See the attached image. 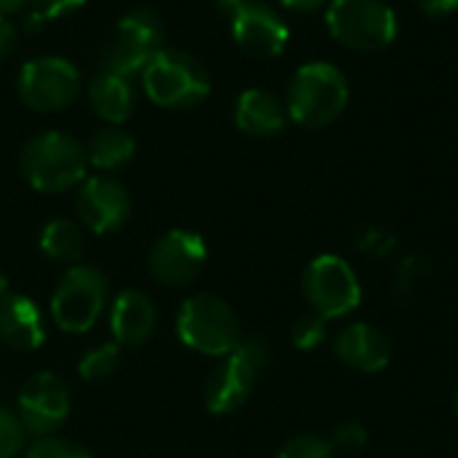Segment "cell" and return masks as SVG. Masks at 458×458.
I'll list each match as a JSON object with an SVG mask.
<instances>
[{
  "mask_svg": "<svg viewBox=\"0 0 458 458\" xmlns=\"http://www.w3.org/2000/svg\"><path fill=\"white\" fill-rule=\"evenodd\" d=\"M0 338L13 352H35L46 341V322L35 301L13 293L0 298Z\"/></svg>",
  "mask_w": 458,
  "mask_h": 458,
  "instance_id": "cell-15",
  "label": "cell"
},
{
  "mask_svg": "<svg viewBox=\"0 0 458 458\" xmlns=\"http://www.w3.org/2000/svg\"><path fill=\"white\" fill-rule=\"evenodd\" d=\"M271 365V349L263 338L250 335L236 344L233 352L223 357V362L204 381V405L215 416H228L239 411L258 381L266 376Z\"/></svg>",
  "mask_w": 458,
  "mask_h": 458,
  "instance_id": "cell-3",
  "label": "cell"
},
{
  "mask_svg": "<svg viewBox=\"0 0 458 458\" xmlns=\"http://www.w3.org/2000/svg\"><path fill=\"white\" fill-rule=\"evenodd\" d=\"M140 75L148 99L166 110H191L212 89L207 67L182 48H158Z\"/></svg>",
  "mask_w": 458,
  "mask_h": 458,
  "instance_id": "cell-1",
  "label": "cell"
},
{
  "mask_svg": "<svg viewBox=\"0 0 458 458\" xmlns=\"http://www.w3.org/2000/svg\"><path fill=\"white\" fill-rule=\"evenodd\" d=\"M24 458H91V454L70 440L59 437H38Z\"/></svg>",
  "mask_w": 458,
  "mask_h": 458,
  "instance_id": "cell-29",
  "label": "cell"
},
{
  "mask_svg": "<svg viewBox=\"0 0 458 458\" xmlns=\"http://www.w3.org/2000/svg\"><path fill=\"white\" fill-rule=\"evenodd\" d=\"M113 35L123 38L126 43H131L140 51L153 56L158 48H164L166 30H164V21H161V16L156 11H150V8H131L129 13L121 16V21H118Z\"/></svg>",
  "mask_w": 458,
  "mask_h": 458,
  "instance_id": "cell-20",
  "label": "cell"
},
{
  "mask_svg": "<svg viewBox=\"0 0 458 458\" xmlns=\"http://www.w3.org/2000/svg\"><path fill=\"white\" fill-rule=\"evenodd\" d=\"M349 105V81L333 62H309L287 89V115L306 129L330 126Z\"/></svg>",
  "mask_w": 458,
  "mask_h": 458,
  "instance_id": "cell-2",
  "label": "cell"
},
{
  "mask_svg": "<svg viewBox=\"0 0 458 458\" xmlns=\"http://www.w3.org/2000/svg\"><path fill=\"white\" fill-rule=\"evenodd\" d=\"M330 35L354 51H381L397 38V13L386 0H330L325 13Z\"/></svg>",
  "mask_w": 458,
  "mask_h": 458,
  "instance_id": "cell-5",
  "label": "cell"
},
{
  "mask_svg": "<svg viewBox=\"0 0 458 458\" xmlns=\"http://www.w3.org/2000/svg\"><path fill=\"white\" fill-rule=\"evenodd\" d=\"M454 413L458 416V392H456V397H454Z\"/></svg>",
  "mask_w": 458,
  "mask_h": 458,
  "instance_id": "cell-37",
  "label": "cell"
},
{
  "mask_svg": "<svg viewBox=\"0 0 458 458\" xmlns=\"http://www.w3.org/2000/svg\"><path fill=\"white\" fill-rule=\"evenodd\" d=\"M284 8H290V11H298V13H309V11H317V8H322V5H327L330 0H279Z\"/></svg>",
  "mask_w": 458,
  "mask_h": 458,
  "instance_id": "cell-33",
  "label": "cell"
},
{
  "mask_svg": "<svg viewBox=\"0 0 458 458\" xmlns=\"http://www.w3.org/2000/svg\"><path fill=\"white\" fill-rule=\"evenodd\" d=\"M110 330L121 346H142L156 330V306L140 290H123L110 311Z\"/></svg>",
  "mask_w": 458,
  "mask_h": 458,
  "instance_id": "cell-16",
  "label": "cell"
},
{
  "mask_svg": "<svg viewBox=\"0 0 458 458\" xmlns=\"http://www.w3.org/2000/svg\"><path fill=\"white\" fill-rule=\"evenodd\" d=\"M81 94V72L70 59L38 56L19 72V97L30 110L56 113L70 107Z\"/></svg>",
  "mask_w": 458,
  "mask_h": 458,
  "instance_id": "cell-9",
  "label": "cell"
},
{
  "mask_svg": "<svg viewBox=\"0 0 458 458\" xmlns=\"http://www.w3.org/2000/svg\"><path fill=\"white\" fill-rule=\"evenodd\" d=\"M30 16L24 21L27 30H38L43 21H51V19H59L64 13H72L78 11L81 5H86V0H30Z\"/></svg>",
  "mask_w": 458,
  "mask_h": 458,
  "instance_id": "cell-27",
  "label": "cell"
},
{
  "mask_svg": "<svg viewBox=\"0 0 458 458\" xmlns=\"http://www.w3.org/2000/svg\"><path fill=\"white\" fill-rule=\"evenodd\" d=\"M75 209L81 223L94 233H113L118 231L129 212L131 199L129 191L113 177H89L81 182L75 196Z\"/></svg>",
  "mask_w": 458,
  "mask_h": 458,
  "instance_id": "cell-13",
  "label": "cell"
},
{
  "mask_svg": "<svg viewBox=\"0 0 458 458\" xmlns=\"http://www.w3.org/2000/svg\"><path fill=\"white\" fill-rule=\"evenodd\" d=\"M217 5H220V11H225V13H236L239 8H244L247 3H252V0H215Z\"/></svg>",
  "mask_w": 458,
  "mask_h": 458,
  "instance_id": "cell-34",
  "label": "cell"
},
{
  "mask_svg": "<svg viewBox=\"0 0 458 458\" xmlns=\"http://www.w3.org/2000/svg\"><path fill=\"white\" fill-rule=\"evenodd\" d=\"M333 451L335 448L327 437L317 432H306V435L287 440L276 458H333Z\"/></svg>",
  "mask_w": 458,
  "mask_h": 458,
  "instance_id": "cell-25",
  "label": "cell"
},
{
  "mask_svg": "<svg viewBox=\"0 0 458 458\" xmlns=\"http://www.w3.org/2000/svg\"><path fill=\"white\" fill-rule=\"evenodd\" d=\"M27 429L19 419V413L0 405V458H16L24 448Z\"/></svg>",
  "mask_w": 458,
  "mask_h": 458,
  "instance_id": "cell-26",
  "label": "cell"
},
{
  "mask_svg": "<svg viewBox=\"0 0 458 458\" xmlns=\"http://www.w3.org/2000/svg\"><path fill=\"white\" fill-rule=\"evenodd\" d=\"M70 416V392L54 373H35L19 392V419L27 435L51 437Z\"/></svg>",
  "mask_w": 458,
  "mask_h": 458,
  "instance_id": "cell-10",
  "label": "cell"
},
{
  "mask_svg": "<svg viewBox=\"0 0 458 458\" xmlns=\"http://www.w3.org/2000/svg\"><path fill=\"white\" fill-rule=\"evenodd\" d=\"M335 357L360 373H381L392 362V341L386 333L368 322H352L333 338Z\"/></svg>",
  "mask_w": 458,
  "mask_h": 458,
  "instance_id": "cell-14",
  "label": "cell"
},
{
  "mask_svg": "<svg viewBox=\"0 0 458 458\" xmlns=\"http://www.w3.org/2000/svg\"><path fill=\"white\" fill-rule=\"evenodd\" d=\"M19 46V27L0 13V62H5Z\"/></svg>",
  "mask_w": 458,
  "mask_h": 458,
  "instance_id": "cell-31",
  "label": "cell"
},
{
  "mask_svg": "<svg viewBox=\"0 0 458 458\" xmlns=\"http://www.w3.org/2000/svg\"><path fill=\"white\" fill-rule=\"evenodd\" d=\"M416 3L432 19H443V16H451L454 11H458V0H416Z\"/></svg>",
  "mask_w": 458,
  "mask_h": 458,
  "instance_id": "cell-32",
  "label": "cell"
},
{
  "mask_svg": "<svg viewBox=\"0 0 458 458\" xmlns=\"http://www.w3.org/2000/svg\"><path fill=\"white\" fill-rule=\"evenodd\" d=\"M177 333L193 352L209 357H225L242 341V325L236 311L217 295H193L182 303L177 317Z\"/></svg>",
  "mask_w": 458,
  "mask_h": 458,
  "instance_id": "cell-6",
  "label": "cell"
},
{
  "mask_svg": "<svg viewBox=\"0 0 458 458\" xmlns=\"http://www.w3.org/2000/svg\"><path fill=\"white\" fill-rule=\"evenodd\" d=\"M107 293H110V284L99 268L72 266L56 282V290L51 295L54 322L64 333H72V335L91 330L107 306Z\"/></svg>",
  "mask_w": 458,
  "mask_h": 458,
  "instance_id": "cell-7",
  "label": "cell"
},
{
  "mask_svg": "<svg viewBox=\"0 0 458 458\" xmlns=\"http://www.w3.org/2000/svg\"><path fill=\"white\" fill-rule=\"evenodd\" d=\"M290 341H293V346L301 349V352H314V349H319V346L327 341V319L319 317L317 311L298 317L295 325H293V330H290Z\"/></svg>",
  "mask_w": 458,
  "mask_h": 458,
  "instance_id": "cell-24",
  "label": "cell"
},
{
  "mask_svg": "<svg viewBox=\"0 0 458 458\" xmlns=\"http://www.w3.org/2000/svg\"><path fill=\"white\" fill-rule=\"evenodd\" d=\"M21 174L40 193H62L86 177V148L64 131H40L21 148Z\"/></svg>",
  "mask_w": 458,
  "mask_h": 458,
  "instance_id": "cell-4",
  "label": "cell"
},
{
  "mask_svg": "<svg viewBox=\"0 0 458 458\" xmlns=\"http://www.w3.org/2000/svg\"><path fill=\"white\" fill-rule=\"evenodd\" d=\"M303 295L319 317L341 319L360 309L362 284L341 255H319L303 271Z\"/></svg>",
  "mask_w": 458,
  "mask_h": 458,
  "instance_id": "cell-8",
  "label": "cell"
},
{
  "mask_svg": "<svg viewBox=\"0 0 458 458\" xmlns=\"http://www.w3.org/2000/svg\"><path fill=\"white\" fill-rule=\"evenodd\" d=\"M429 260L424 255H408L403 258V263L397 266V274H394V284H392V295L400 301V303H411L413 295H416V287L429 276Z\"/></svg>",
  "mask_w": 458,
  "mask_h": 458,
  "instance_id": "cell-22",
  "label": "cell"
},
{
  "mask_svg": "<svg viewBox=\"0 0 458 458\" xmlns=\"http://www.w3.org/2000/svg\"><path fill=\"white\" fill-rule=\"evenodd\" d=\"M121 365V352L115 344H102L91 352H86L78 362V373L83 381H105L110 378Z\"/></svg>",
  "mask_w": 458,
  "mask_h": 458,
  "instance_id": "cell-23",
  "label": "cell"
},
{
  "mask_svg": "<svg viewBox=\"0 0 458 458\" xmlns=\"http://www.w3.org/2000/svg\"><path fill=\"white\" fill-rule=\"evenodd\" d=\"M207 263V244L193 231H169L164 233L148 258V268L153 279L164 287H185L191 284Z\"/></svg>",
  "mask_w": 458,
  "mask_h": 458,
  "instance_id": "cell-11",
  "label": "cell"
},
{
  "mask_svg": "<svg viewBox=\"0 0 458 458\" xmlns=\"http://www.w3.org/2000/svg\"><path fill=\"white\" fill-rule=\"evenodd\" d=\"M27 3H30V0H0V13H3V16L16 13V11H21Z\"/></svg>",
  "mask_w": 458,
  "mask_h": 458,
  "instance_id": "cell-35",
  "label": "cell"
},
{
  "mask_svg": "<svg viewBox=\"0 0 458 458\" xmlns=\"http://www.w3.org/2000/svg\"><path fill=\"white\" fill-rule=\"evenodd\" d=\"M40 250L56 263H78L83 255V231L78 223L56 217L40 231Z\"/></svg>",
  "mask_w": 458,
  "mask_h": 458,
  "instance_id": "cell-21",
  "label": "cell"
},
{
  "mask_svg": "<svg viewBox=\"0 0 458 458\" xmlns=\"http://www.w3.org/2000/svg\"><path fill=\"white\" fill-rule=\"evenodd\" d=\"M86 158L91 166H97L102 172L121 169L123 164H129L134 158V137L129 131H123L121 126H105L89 140Z\"/></svg>",
  "mask_w": 458,
  "mask_h": 458,
  "instance_id": "cell-19",
  "label": "cell"
},
{
  "mask_svg": "<svg viewBox=\"0 0 458 458\" xmlns=\"http://www.w3.org/2000/svg\"><path fill=\"white\" fill-rule=\"evenodd\" d=\"M333 448L346 451V454H357L368 445V429L360 421H344L335 435H333Z\"/></svg>",
  "mask_w": 458,
  "mask_h": 458,
  "instance_id": "cell-30",
  "label": "cell"
},
{
  "mask_svg": "<svg viewBox=\"0 0 458 458\" xmlns=\"http://www.w3.org/2000/svg\"><path fill=\"white\" fill-rule=\"evenodd\" d=\"M3 295H8V276L5 274H0V298Z\"/></svg>",
  "mask_w": 458,
  "mask_h": 458,
  "instance_id": "cell-36",
  "label": "cell"
},
{
  "mask_svg": "<svg viewBox=\"0 0 458 458\" xmlns=\"http://www.w3.org/2000/svg\"><path fill=\"white\" fill-rule=\"evenodd\" d=\"M357 247L362 255L368 258H386L397 250V236L389 228L381 225H370L357 236Z\"/></svg>",
  "mask_w": 458,
  "mask_h": 458,
  "instance_id": "cell-28",
  "label": "cell"
},
{
  "mask_svg": "<svg viewBox=\"0 0 458 458\" xmlns=\"http://www.w3.org/2000/svg\"><path fill=\"white\" fill-rule=\"evenodd\" d=\"M231 35L244 54L255 59H274L287 48L290 27L271 5L252 0L231 16Z\"/></svg>",
  "mask_w": 458,
  "mask_h": 458,
  "instance_id": "cell-12",
  "label": "cell"
},
{
  "mask_svg": "<svg viewBox=\"0 0 458 458\" xmlns=\"http://www.w3.org/2000/svg\"><path fill=\"white\" fill-rule=\"evenodd\" d=\"M89 102L91 110L110 126L123 123L134 113V86L131 78L99 72L89 83Z\"/></svg>",
  "mask_w": 458,
  "mask_h": 458,
  "instance_id": "cell-18",
  "label": "cell"
},
{
  "mask_svg": "<svg viewBox=\"0 0 458 458\" xmlns=\"http://www.w3.org/2000/svg\"><path fill=\"white\" fill-rule=\"evenodd\" d=\"M236 126L250 137H274L287 123V105L266 89H247L239 94L233 107Z\"/></svg>",
  "mask_w": 458,
  "mask_h": 458,
  "instance_id": "cell-17",
  "label": "cell"
}]
</instances>
